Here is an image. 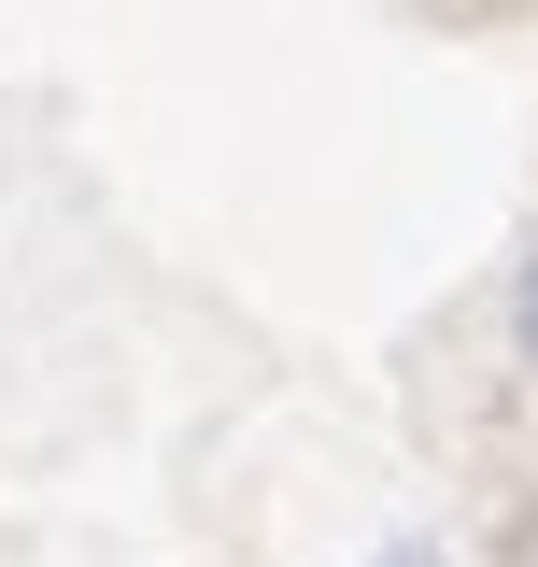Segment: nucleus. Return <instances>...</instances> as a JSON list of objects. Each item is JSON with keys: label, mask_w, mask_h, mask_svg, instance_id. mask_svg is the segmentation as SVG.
Segmentation results:
<instances>
[{"label": "nucleus", "mask_w": 538, "mask_h": 567, "mask_svg": "<svg viewBox=\"0 0 538 567\" xmlns=\"http://www.w3.org/2000/svg\"><path fill=\"white\" fill-rule=\"evenodd\" d=\"M369 567H454V554H439V539H383Z\"/></svg>", "instance_id": "obj_2"}, {"label": "nucleus", "mask_w": 538, "mask_h": 567, "mask_svg": "<svg viewBox=\"0 0 538 567\" xmlns=\"http://www.w3.org/2000/svg\"><path fill=\"white\" fill-rule=\"evenodd\" d=\"M510 354H525V369H538V256H525V270H510Z\"/></svg>", "instance_id": "obj_1"}]
</instances>
